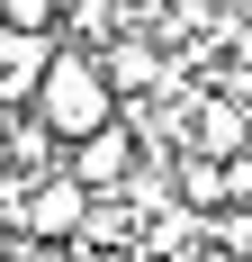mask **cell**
<instances>
[{
	"label": "cell",
	"instance_id": "7a4b0ae2",
	"mask_svg": "<svg viewBox=\"0 0 252 262\" xmlns=\"http://www.w3.org/2000/svg\"><path fill=\"white\" fill-rule=\"evenodd\" d=\"M99 63H108V91H117V100H162V91L189 81L153 36H117V46H99Z\"/></svg>",
	"mask_w": 252,
	"mask_h": 262
},
{
	"label": "cell",
	"instance_id": "3957f363",
	"mask_svg": "<svg viewBox=\"0 0 252 262\" xmlns=\"http://www.w3.org/2000/svg\"><path fill=\"white\" fill-rule=\"evenodd\" d=\"M63 172H72L81 190H90V199H117L126 181H135V127H99V136H81L72 154H63Z\"/></svg>",
	"mask_w": 252,
	"mask_h": 262
},
{
	"label": "cell",
	"instance_id": "5b68a950",
	"mask_svg": "<svg viewBox=\"0 0 252 262\" xmlns=\"http://www.w3.org/2000/svg\"><path fill=\"white\" fill-rule=\"evenodd\" d=\"M189 154H216V163H243V154H252V108L234 100V91H207V100H198Z\"/></svg>",
	"mask_w": 252,
	"mask_h": 262
},
{
	"label": "cell",
	"instance_id": "8992f818",
	"mask_svg": "<svg viewBox=\"0 0 252 262\" xmlns=\"http://www.w3.org/2000/svg\"><path fill=\"white\" fill-rule=\"evenodd\" d=\"M171 190H180V208H189V217H225V199H243V190H234V163L189 154V145L171 154Z\"/></svg>",
	"mask_w": 252,
	"mask_h": 262
},
{
	"label": "cell",
	"instance_id": "6da1fadb",
	"mask_svg": "<svg viewBox=\"0 0 252 262\" xmlns=\"http://www.w3.org/2000/svg\"><path fill=\"white\" fill-rule=\"evenodd\" d=\"M36 118H45L63 145H81V136L117 127V91H108V63L90 46H63L45 63V91H36Z\"/></svg>",
	"mask_w": 252,
	"mask_h": 262
},
{
	"label": "cell",
	"instance_id": "277c9868",
	"mask_svg": "<svg viewBox=\"0 0 252 262\" xmlns=\"http://www.w3.org/2000/svg\"><path fill=\"white\" fill-rule=\"evenodd\" d=\"M54 54H63L54 36H18V27H0V108H36Z\"/></svg>",
	"mask_w": 252,
	"mask_h": 262
},
{
	"label": "cell",
	"instance_id": "52a82bcc",
	"mask_svg": "<svg viewBox=\"0 0 252 262\" xmlns=\"http://www.w3.org/2000/svg\"><path fill=\"white\" fill-rule=\"evenodd\" d=\"M0 27H18V36H54V27H63V0H0Z\"/></svg>",
	"mask_w": 252,
	"mask_h": 262
}]
</instances>
